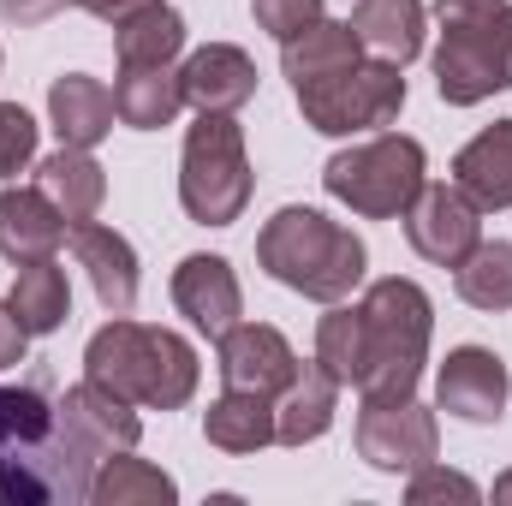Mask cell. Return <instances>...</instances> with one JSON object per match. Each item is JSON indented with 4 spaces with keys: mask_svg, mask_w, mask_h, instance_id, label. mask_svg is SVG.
I'll use <instances>...</instances> for the list:
<instances>
[{
    "mask_svg": "<svg viewBox=\"0 0 512 506\" xmlns=\"http://www.w3.org/2000/svg\"><path fill=\"white\" fill-rule=\"evenodd\" d=\"M84 381L131 399L137 411H185L197 399L203 364H197V346L185 334L114 316L84 346Z\"/></svg>",
    "mask_w": 512,
    "mask_h": 506,
    "instance_id": "obj_1",
    "label": "cell"
},
{
    "mask_svg": "<svg viewBox=\"0 0 512 506\" xmlns=\"http://www.w3.org/2000/svg\"><path fill=\"white\" fill-rule=\"evenodd\" d=\"M256 262L268 280L316 298V304H340L364 286L370 251L352 227L328 221L322 209H274V221H262L256 233Z\"/></svg>",
    "mask_w": 512,
    "mask_h": 506,
    "instance_id": "obj_2",
    "label": "cell"
},
{
    "mask_svg": "<svg viewBox=\"0 0 512 506\" xmlns=\"http://www.w3.org/2000/svg\"><path fill=\"white\" fill-rule=\"evenodd\" d=\"M0 501L6 506H54L84 501V483L60 447V405L48 387L0 381Z\"/></svg>",
    "mask_w": 512,
    "mask_h": 506,
    "instance_id": "obj_3",
    "label": "cell"
},
{
    "mask_svg": "<svg viewBox=\"0 0 512 506\" xmlns=\"http://www.w3.org/2000/svg\"><path fill=\"white\" fill-rule=\"evenodd\" d=\"M364 376L358 393L364 399H411L423 364H429V334H435V304L417 280L405 274H382L364 292Z\"/></svg>",
    "mask_w": 512,
    "mask_h": 506,
    "instance_id": "obj_4",
    "label": "cell"
},
{
    "mask_svg": "<svg viewBox=\"0 0 512 506\" xmlns=\"http://www.w3.org/2000/svg\"><path fill=\"white\" fill-rule=\"evenodd\" d=\"M435 18V90L447 108H477L512 90V0H435Z\"/></svg>",
    "mask_w": 512,
    "mask_h": 506,
    "instance_id": "obj_5",
    "label": "cell"
},
{
    "mask_svg": "<svg viewBox=\"0 0 512 506\" xmlns=\"http://www.w3.org/2000/svg\"><path fill=\"white\" fill-rule=\"evenodd\" d=\"M423 179H429V155L405 131H376V137L328 155V167H322L328 197L364 221H399L411 209V197L423 191Z\"/></svg>",
    "mask_w": 512,
    "mask_h": 506,
    "instance_id": "obj_6",
    "label": "cell"
},
{
    "mask_svg": "<svg viewBox=\"0 0 512 506\" xmlns=\"http://www.w3.org/2000/svg\"><path fill=\"white\" fill-rule=\"evenodd\" d=\"M251 155L233 114H197L179 155V203L197 227H233L251 203Z\"/></svg>",
    "mask_w": 512,
    "mask_h": 506,
    "instance_id": "obj_7",
    "label": "cell"
},
{
    "mask_svg": "<svg viewBox=\"0 0 512 506\" xmlns=\"http://www.w3.org/2000/svg\"><path fill=\"white\" fill-rule=\"evenodd\" d=\"M405 66L393 60H358L334 78H316L298 96V114L304 126L322 131V137H358V131H387L405 108Z\"/></svg>",
    "mask_w": 512,
    "mask_h": 506,
    "instance_id": "obj_8",
    "label": "cell"
},
{
    "mask_svg": "<svg viewBox=\"0 0 512 506\" xmlns=\"http://www.w3.org/2000/svg\"><path fill=\"white\" fill-rule=\"evenodd\" d=\"M54 405H60V447H66V465H72V477L84 483V501H90V483H96L102 459L137 447L143 417H137L131 399L108 393V387H96V381L66 387Z\"/></svg>",
    "mask_w": 512,
    "mask_h": 506,
    "instance_id": "obj_9",
    "label": "cell"
},
{
    "mask_svg": "<svg viewBox=\"0 0 512 506\" xmlns=\"http://www.w3.org/2000/svg\"><path fill=\"white\" fill-rule=\"evenodd\" d=\"M441 453V423L429 405L411 399H364L358 411V459L382 477H411Z\"/></svg>",
    "mask_w": 512,
    "mask_h": 506,
    "instance_id": "obj_10",
    "label": "cell"
},
{
    "mask_svg": "<svg viewBox=\"0 0 512 506\" xmlns=\"http://www.w3.org/2000/svg\"><path fill=\"white\" fill-rule=\"evenodd\" d=\"M399 221H405L411 251L423 262H435V268H459L465 256L483 245V209L459 185H429L423 179V191L411 197V209Z\"/></svg>",
    "mask_w": 512,
    "mask_h": 506,
    "instance_id": "obj_11",
    "label": "cell"
},
{
    "mask_svg": "<svg viewBox=\"0 0 512 506\" xmlns=\"http://www.w3.org/2000/svg\"><path fill=\"white\" fill-rule=\"evenodd\" d=\"M507 364L489 346H453L447 364L435 370V405L459 423H501L507 411Z\"/></svg>",
    "mask_w": 512,
    "mask_h": 506,
    "instance_id": "obj_12",
    "label": "cell"
},
{
    "mask_svg": "<svg viewBox=\"0 0 512 506\" xmlns=\"http://www.w3.org/2000/svg\"><path fill=\"white\" fill-rule=\"evenodd\" d=\"M215 346H221V364H215L221 381L239 387V393H268V399L298 376V364H304L292 352V340L280 328H268V322H233Z\"/></svg>",
    "mask_w": 512,
    "mask_h": 506,
    "instance_id": "obj_13",
    "label": "cell"
},
{
    "mask_svg": "<svg viewBox=\"0 0 512 506\" xmlns=\"http://www.w3.org/2000/svg\"><path fill=\"white\" fill-rule=\"evenodd\" d=\"M173 310L197 328V334H209V340H221L239 316H245V292H239V274H233V262L227 256H185L179 268H173Z\"/></svg>",
    "mask_w": 512,
    "mask_h": 506,
    "instance_id": "obj_14",
    "label": "cell"
},
{
    "mask_svg": "<svg viewBox=\"0 0 512 506\" xmlns=\"http://www.w3.org/2000/svg\"><path fill=\"white\" fill-rule=\"evenodd\" d=\"M66 245L78 256V268L90 274L102 310H108V316H131L143 274H137V251H131L126 233H114V227H102V221H78V227H66Z\"/></svg>",
    "mask_w": 512,
    "mask_h": 506,
    "instance_id": "obj_15",
    "label": "cell"
},
{
    "mask_svg": "<svg viewBox=\"0 0 512 506\" xmlns=\"http://www.w3.org/2000/svg\"><path fill=\"white\" fill-rule=\"evenodd\" d=\"M179 84H185V108H197V114H239L256 96V60L245 48H233V42H209V48L185 54Z\"/></svg>",
    "mask_w": 512,
    "mask_h": 506,
    "instance_id": "obj_16",
    "label": "cell"
},
{
    "mask_svg": "<svg viewBox=\"0 0 512 506\" xmlns=\"http://www.w3.org/2000/svg\"><path fill=\"white\" fill-rule=\"evenodd\" d=\"M334 411H340V381L310 358L274 393V441L280 447H310V441H322L334 429Z\"/></svg>",
    "mask_w": 512,
    "mask_h": 506,
    "instance_id": "obj_17",
    "label": "cell"
},
{
    "mask_svg": "<svg viewBox=\"0 0 512 506\" xmlns=\"http://www.w3.org/2000/svg\"><path fill=\"white\" fill-rule=\"evenodd\" d=\"M66 245V215L42 185H6L0 191V256L6 262H36Z\"/></svg>",
    "mask_w": 512,
    "mask_h": 506,
    "instance_id": "obj_18",
    "label": "cell"
},
{
    "mask_svg": "<svg viewBox=\"0 0 512 506\" xmlns=\"http://www.w3.org/2000/svg\"><path fill=\"white\" fill-rule=\"evenodd\" d=\"M114 120H120V108H114V90H108L102 78L66 72V78L48 84V126L60 131V143L96 149V143L114 131Z\"/></svg>",
    "mask_w": 512,
    "mask_h": 506,
    "instance_id": "obj_19",
    "label": "cell"
},
{
    "mask_svg": "<svg viewBox=\"0 0 512 506\" xmlns=\"http://www.w3.org/2000/svg\"><path fill=\"white\" fill-rule=\"evenodd\" d=\"M453 185L489 215V209H512V120L483 126L459 155H453Z\"/></svg>",
    "mask_w": 512,
    "mask_h": 506,
    "instance_id": "obj_20",
    "label": "cell"
},
{
    "mask_svg": "<svg viewBox=\"0 0 512 506\" xmlns=\"http://www.w3.org/2000/svg\"><path fill=\"white\" fill-rule=\"evenodd\" d=\"M346 24H352V36L364 42V54L393 60V66H411V60L423 54L429 12H423V0H358Z\"/></svg>",
    "mask_w": 512,
    "mask_h": 506,
    "instance_id": "obj_21",
    "label": "cell"
},
{
    "mask_svg": "<svg viewBox=\"0 0 512 506\" xmlns=\"http://www.w3.org/2000/svg\"><path fill=\"white\" fill-rule=\"evenodd\" d=\"M6 310L18 316V328H24L30 340H42V334H60V328H66V316H72V286H66V268H60L54 256L18 262V268H12Z\"/></svg>",
    "mask_w": 512,
    "mask_h": 506,
    "instance_id": "obj_22",
    "label": "cell"
},
{
    "mask_svg": "<svg viewBox=\"0 0 512 506\" xmlns=\"http://www.w3.org/2000/svg\"><path fill=\"white\" fill-rule=\"evenodd\" d=\"M36 185L54 197V209L66 215V227L96 221L102 203H108V173H102V161H96L90 149H72V143H60V149L36 167Z\"/></svg>",
    "mask_w": 512,
    "mask_h": 506,
    "instance_id": "obj_23",
    "label": "cell"
},
{
    "mask_svg": "<svg viewBox=\"0 0 512 506\" xmlns=\"http://www.w3.org/2000/svg\"><path fill=\"white\" fill-rule=\"evenodd\" d=\"M358 60H364V42L352 36L346 18H316L310 30H298L292 42H280V72L292 78V90H304L316 78H334V72H346Z\"/></svg>",
    "mask_w": 512,
    "mask_h": 506,
    "instance_id": "obj_24",
    "label": "cell"
},
{
    "mask_svg": "<svg viewBox=\"0 0 512 506\" xmlns=\"http://www.w3.org/2000/svg\"><path fill=\"white\" fill-rule=\"evenodd\" d=\"M114 108H120V126L161 131V126L179 120V108H185V84H179L173 66H120Z\"/></svg>",
    "mask_w": 512,
    "mask_h": 506,
    "instance_id": "obj_25",
    "label": "cell"
},
{
    "mask_svg": "<svg viewBox=\"0 0 512 506\" xmlns=\"http://www.w3.org/2000/svg\"><path fill=\"white\" fill-rule=\"evenodd\" d=\"M203 441L221 447V453H262L274 447V399L268 393H239L227 387L209 411H203Z\"/></svg>",
    "mask_w": 512,
    "mask_h": 506,
    "instance_id": "obj_26",
    "label": "cell"
},
{
    "mask_svg": "<svg viewBox=\"0 0 512 506\" xmlns=\"http://www.w3.org/2000/svg\"><path fill=\"white\" fill-rule=\"evenodd\" d=\"M179 501V483L149 465V459H126V453H108L96 483H90V506H173Z\"/></svg>",
    "mask_w": 512,
    "mask_h": 506,
    "instance_id": "obj_27",
    "label": "cell"
},
{
    "mask_svg": "<svg viewBox=\"0 0 512 506\" xmlns=\"http://www.w3.org/2000/svg\"><path fill=\"white\" fill-rule=\"evenodd\" d=\"M179 48H185V18H179L167 0L149 6V12H137V18H126V24L114 30L120 66H173Z\"/></svg>",
    "mask_w": 512,
    "mask_h": 506,
    "instance_id": "obj_28",
    "label": "cell"
},
{
    "mask_svg": "<svg viewBox=\"0 0 512 506\" xmlns=\"http://www.w3.org/2000/svg\"><path fill=\"white\" fill-rule=\"evenodd\" d=\"M453 292H459L471 310H489V316L512 310V245L507 239H483L477 251L465 256V262L453 268Z\"/></svg>",
    "mask_w": 512,
    "mask_h": 506,
    "instance_id": "obj_29",
    "label": "cell"
},
{
    "mask_svg": "<svg viewBox=\"0 0 512 506\" xmlns=\"http://www.w3.org/2000/svg\"><path fill=\"white\" fill-rule=\"evenodd\" d=\"M316 364L340 387H358L364 376V310L358 304H328V316L316 322Z\"/></svg>",
    "mask_w": 512,
    "mask_h": 506,
    "instance_id": "obj_30",
    "label": "cell"
},
{
    "mask_svg": "<svg viewBox=\"0 0 512 506\" xmlns=\"http://www.w3.org/2000/svg\"><path fill=\"white\" fill-rule=\"evenodd\" d=\"M36 161V120L18 102H0V185Z\"/></svg>",
    "mask_w": 512,
    "mask_h": 506,
    "instance_id": "obj_31",
    "label": "cell"
},
{
    "mask_svg": "<svg viewBox=\"0 0 512 506\" xmlns=\"http://www.w3.org/2000/svg\"><path fill=\"white\" fill-rule=\"evenodd\" d=\"M251 12H256V30H268L274 42H292L298 30H310L316 18H328L322 0H251Z\"/></svg>",
    "mask_w": 512,
    "mask_h": 506,
    "instance_id": "obj_32",
    "label": "cell"
},
{
    "mask_svg": "<svg viewBox=\"0 0 512 506\" xmlns=\"http://www.w3.org/2000/svg\"><path fill=\"white\" fill-rule=\"evenodd\" d=\"M483 489L471 483V477H459V471H441L435 459L423 465V471H411V483H405V501L411 506H429V501H477Z\"/></svg>",
    "mask_w": 512,
    "mask_h": 506,
    "instance_id": "obj_33",
    "label": "cell"
},
{
    "mask_svg": "<svg viewBox=\"0 0 512 506\" xmlns=\"http://www.w3.org/2000/svg\"><path fill=\"white\" fill-rule=\"evenodd\" d=\"M66 6H78V0H0V18H6V24H48V18H60Z\"/></svg>",
    "mask_w": 512,
    "mask_h": 506,
    "instance_id": "obj_34",
    "label": "cell"
},
{
    "mask_svg": "<svg viewBox=\"0 0 512 506\" xmlns=\"http://www.w3.org/2000/svg\"><path fill=\"white\" fill-rule=\"evenodd\" d=\"M24 346H30V334L18 328V316H12V310H6V298H0V370L24 364Z\"/></svg>",
    "mask_w": 512,
    "mask_h": 506,
    "instance_id": "obj_35",
    "label": "cell"
},
{
    "mask_svg": "<svg viewBox=\"0 0 512 506\" xmlns=\"http://www.w3.org/2000/svg\"><path fill=\"white\" fill-rule=\"evenodd\" d=\"M90 18H102V24H126V18H137V12H149V6H161V0H78Z\"/></svg>",
    "mask_w": 512,
    "mask_h": 506,
    "instance_id": "obj_36",
    "label": "cell"
},
{
    "mask_svg": "<svg viewBox=\"0 0 512 506\" xmlns=\"http://www.w3.org/2000/svg\"><path fill=\"white\" fill-rule=\"evenodd\" d=\"M495 501H512V471L501 477V483H495Z\"/></svg>",
    "mask_w": 512,
    "mask_h": 506,
    "instance_id": "obj_37",
    "label": "cell"
}]
</instances>
